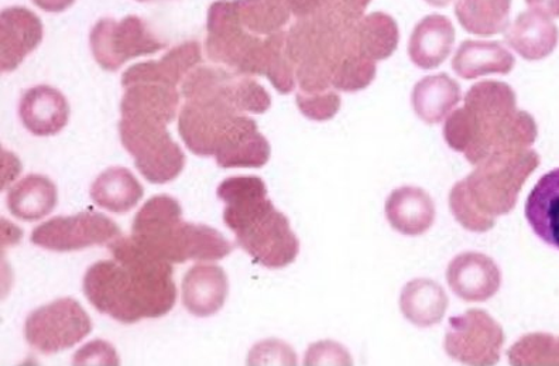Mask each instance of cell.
Segmentation results:
<instances>
[{"mask_svg": "<svg viewBox=\"0 0 559 366\" xmlns=\"http://www.w3.org/2000/svg\"><path fill=\"white\" fill-rule=\"evenodd\" d=\"M239 114L222 98L186 101L178 118V132L192 153L214 156L221 139Z\"/></svg>", "mask_w": 559, "mask_h": 366, "instance_id": "11", "label": "cell"}, {"mask_svg": "<svg viewBox=\"0 0 559 366\" xmlns=\"http://www.w3.org/2000/svg\"><path fill=\"white\" fill-rule=\"evenodd\" d=\"M538 137L536 120L525 113L515 110L506 118L489 137V152L525 151L533 146ZM489 154V156H490ZM488 156V157H489Z\"/></svg>", "mask_w": 559, "mask_h": 366, "instance_id": "33", "label": "cell"}, {"mask_svg": "<svg viewBox=\"0 0 559 366\" xmlns=\"http://www.w3.org/2000/svg\"><path fill=\"white\" fill-rule=\"evenodd\" d=\"M120 237L112 220L100 213H81L56 216L38 225L32 233V243L55 252H74L95 245L110 244Z\"/></svg>", "mask_w": 559, "mask_h": 366, "instance_id": "10", "label": "cell"}, {"mask_svg": "<svg viewBox=\"0 0 559 366\" xmlns=\"http://www.w3.org/2000/svg\"><path fill=\"white\" fill-rule=\"evenodd\" d=\"M464 107L478 123L488 157L490 134L506 118L518 110L514 91L512 86L500 81H481L467 91Z\"/></svg>", "mask_w": 559, "mask_h": 366, "instance_id": "16", "label": "cell"}, {"mask_svg": "<svg viewBox=\"0 0 559 366\" xmlns=\"http://www.w3.org/2000/svg\"><path fill=\"white\" fill-rule=\"evenodd\" d=\"M246 28L257 35H273L290 22L287 0H239Z\"/></svg>", "mask_w": 559, "mask_h": 366, "instance_id": "34", "label": "cell"}, {"mask_svg": "<svg viewBox=\"0 0 559 366\" xmlns=\"http://www.w3.org/2000/svg\"><path fill=\"white\" fill-rule=\"evenodd\" d=\"M356 42L361 51L374 61L389 59L397 50V22L388 13L366 14L355 26Z\"/></svg>", "mask_w": 559, "mask_h": 366, "instance_id": "31", "label": "cell"}, {"mask_svg": "<svg viewBox=\"0 0 559 366\" xmlns=\"http://www.w3.org/2000/svg\"><path fill=\"white\" fill-rule=\"evenodd\" d=\"M372 0H328L326 11L350 23H358Z\"/></svg>", "mask_w": 559, "mask_h": 366, "instance_id": "43", "label": "cell"}, {"mask_svg": "<svg viewBox=\"0 0 559 366\" xmlns=\"http://www.w3.org/2000/svg\"><path fill=\"white\" fill-rule=\"evenodd\" d=\"M447 282L462 300H489L501 286V272L495 260L479 252H465L451 260Z\"/></svg>", "mask_w": 559, "mask_h": 366, "instance_id": "12", "label": "cell"}, {"mask_svg": "<svg viewBox=\"0 0 559 366\" xmlns=\"http://www.w3.org/2000/svg\"><path fill=\"white\" fill-rule=\"evenodd\" d=\"M120 141L134 157V166L147 181L166 185L185 170L186 156L173 141L166 125L122 118Z\"/></svg>", "mask_w": 559, "mask_h": 366, "instance_id": "5", "label": "cell"}, {"mask_svg": "<svg viewBox=\"0 0 559 366\" xmlns=\"http://www.w3.org/2000/svg\"><path fill=\"white\" fill-rule=\"evenodd\" d=\"M539 166V156L533 149L496 152L476 166L465 178L472 200L486 215L509 214L518 204L524 182Z\"/></svg>", "mask_w": 559, "mask_h": 366, "instance_id": "3", "label": "cell"}, {"mask_svg": "<svg viewBox=\"0 0 559 366\" xmlns=\"http://www.w3.org/2000/svg\"><path fill=\"white\" fill-rule=\"evenodd\" d=\"M551 365H559V339L554 340Z\"/></svg>", "mask_w": 559, "mask_h": 366, "instance_id": "47", "label": "cell"}, {"mask_svg": "<svg viewBox=\"0 0 559 366\" xmlns=\"http://www.w3.org/2000/svg\"><path fill=\"white\" fill-rule=\"evenodd\" d=\"M90 43L95 61L106 71H117L124 62L154 55L167 46L138 16H127L120 22L103 19L91 32Z\"/></svg>", "mask_w": 559, "mask_h": 366, "instance_id": "7", "label": "cell"}, {"mask_svg": "<svg viewBox=\"0 0 559 366\" xmlns=\"http://www.w3.org/2000/svg\"><path fill=\"white\" fill-rule=\"evenodd\" d=\"M59 194L55 182L45 176L23 178L8 194V209L22 221H38L55 211Z\"/></svg>", "mask_w": 559, "mask_h": 366, "instance_id": "29", "label": "cell"}, {"mask_svg": "<svg viewBox=\"0 0 559 366\" xmlns=\"http://www.w3.org/2000/svg\"><path fill=\"white\" fill-rule=\"evenodd\" d=\"M504 332L493 317L484 310H467L452 317L445 335V351L452 359L465 365H496L500 361Z\"/></svg>", "mask_w": 559, "mask_h": 366, "instance_id": "8", "label": "cell"}, {"mask_svg": "<svg viewBox=\"0 0 559 366\" xmlns=\"http://www.w3.org/2000/svg\"><path fill=\"white\" fill-rule=\"evenodd\" d=\"M93 331L88 312L74 298H60L33 311L24 326L27 343L46 355L72 349Z\"/></svg>", "mask_w": 559, "mask_h": 366, "instance_id": "6", "label": "cell"}, {"mask_svg": "<svg viewBox=\"0 0 559 366\" xmlns=\"http://www.w3.org/2000/svg\"><path fill=\"white\" fill-rule=\"evenodd\" d=\"M109 249L114 260H99L85 273L91 305L123 324L170 312L177 302L171 263L153 257L132 237L112 240Z\"/></svg>", "mask_w": 559, "mask_h": 366, "instance_id": "1", "label": "cell"}, {"mask_svg": "<svg viewBox=\"0 0 559 366\" xmlns=\"http://www.w3.org/2000/svg\"><path fill=\"white\" fill-rule=\"evenodd\" d=\"M228 293V276L215 264H197L182 279V303L192 316L201 319L216 315Z\"/></svg>", "mask_w": 559, "mask_h": 366, "instance_id": "19", "label": "cell"}, {"mask_svg": "<svg viewBox=\"0 0 559 366\" xmlns=\"http://www.w3.org/2000/svg\"><path fill=\"white\" fill-rule=\"evenodd\" d=\"M554 337L530 334L518 341L509 350V363L512 365H551Z\"/></svg>", "mask_w": 559, "mask_h": 366, "instance_id": "38", "label": "cell"}, {"mask_svg": "<svg viewBox=\"0 0 559 366\" xmlns=\"http://www.w3.org/2000/svg\"><path fill=\"white\" fill-rule=\"evenodd\" d=\"M43 11L51 13H60L69 9L75 0H33Z\"/></svg>", "mask_w": 559, "mask_h": 366, "instance_id": "46", "label": "cell"}, {"mask_svg": "<svg viewBox=\"0 0 559 366\" xmlns=\"http://www.w3.org/2000/svg\"><path fill=\"white\" fill-rule=\"evenodd\" d=\"M139 2H148V0H139Z\"/></svg>", "mask_w": 559, "mask_h": 366, "instance_id": "49", "label": "cell"}, {"mask_svg": "<svg viewBox=\"0 0 559 366\" xmlns=\"http://www.w3.org/2000/svg\"><path fill=\"white\" fill-rule=\"evenodd\" d=\"M218 197L225 202L224 221L238 233L254 216L270 209L266 185L260 177H230L221 182Z\"/></svg>", "mask_w": 559, "mask_h": 366, "instance_id": "18", "label": "cell"}, {"mask_svg": "<svg viewBox=\"0 0 559 366\" xmlns=\"http://www.w3.org/2000/svg\"><path fill=\"white\" fill-rule=\"evenodd\" d=\"M461 86L450 75H430L418 81L412 94L417 117L428 125L442 122L460 104Z\"/></svg>", "mask_w": 559, "mask_h": 366, "instance_id": "27", "label": "cell"}, {"mask_svg": "<svg viewBox=\"0 0 559 366\" xmlns=\"http://www.w3.org/2000/svg\"><path fill=\"white\" fill-rule=\"evenodd\" d=\"M290 11L297 19L314 16L325 8L328 0H287Z\"/></svg>", "mask_w": 559, "mask_h": 366, "instance_id": "44", "label": "cell"}, {"mask_svg": "<svg viewBox=\"0 0 559 366\" xmlns=\"http://www.w3.org/2000/svg\"><path fill=\"white\" fill-rule=\"evenodd\" d=\"M201 62L200 43H182L158 61L140 62L130 67L122 75V85L128 88L134 84H162L177 88Z\"/></svg>", "mask_w": 559, "mask_h": 366, "instance_id": "15", "label": "cell"}, {"mask_svg": "<svg viewBox=\"0 0 559 366\" xmlns=\"http://www.w3.org/2000/svg\"><path fill=\"white\" fill-rule=\"evenodd\" d=\"M530 11L546 14L549 19L559 17V0H525Z\"/></svg>", "mask_w": 559, "mask_h": 366, "instance_id": "45", "label": "cell"}, {"mask_svg": "<svg viewBox=\"0 0 559 366\" xmlns=\"http://www.w3.org/2000/svg\"><path fill=\"white\" fill-rule=\"evenodd\" d=\"M455 37L450 19L430 14L414 27L408 43L409 59L421 70L438 69L450 57Z\"/></svg>", "mask_w": 559, "mask_h": 366, "instance_id": "20", "label": "cell"}, {"mask_svg": "<svg viewBox=\"0 0 559 366\" xmlns=\"http://www.w3.org/2000/svg\"><path fill=\"white\" fill-rule=\"evenodd\" d=\"M134 243L170 263L215 262L233 252V244L214 228L185 223L180 202L156 196L142 206L132 225Z\"/></svg>", "mask_w": 559, "mask_h": 366, "instance_id": "2", "label": "cell"}, {"mask_svg": "<svg viewBox=\"0 0 559 366\" xmlns=\"http://www.w3.org/2000/svg\"><path fill=\"white\" fill-rule=\"evenodd\" d=\"M384 211L392 228L408 237L426 234L436 221L431 196L418 187L394 190L385 201Z\"/></svg>", "mask_w": 559, "mask_h": 366, "instance_id": "21", "label": "cell"}, {"mask_svg": "<svg viewBox=\"0 0 559 366\" xmlns=\"http://www.w3.org/2000/svg\"><path fill=\"white\" fill-rule=\"evenodd\" d=\"M428 4H431L433 8H447L448 4L452 2V0H426Z\"/></svg>", "mask_w": 559, "mask_h": 366, "instance_id": "48", "label": "cell"}, {"mask_svg": "<svg viewBox=\"0 0 559 366\" xmlns=\"http://www.w3.org/2000/svg\"><path fill=\"white\" fill-rule=\"evenodd\" d=\"M450 205L457 223L472 233H488L496 225V219L486 215L472 200L466 180L457 181L452 187Z\"/></svg>", "mask_w": 559, "mask_h": 366, "instance_id": "36", "label": "cell"}, {"mask_svg": "<svg viewBox=\"0 0 559 366\" xmlns=\"http://www.w3.org/2000/svg\"><path fill=\"white\" fill-rule=\"evenodd\" d=\"M180 107V93L177 88L162 84L130 85L120 103L122 118L147 120L167 125L176 119Z\"/></svg>", "mask_w": 559, "mask_h": 366, "instance_id": "22", "label": "cell"}, {"mask_svg": "<svg viewBox=\"0 0 559 366\" xmlns=\"http://www.w3.org/2000/svg\"><path fill=\"white\" fill-rule=\"evenodd\" d=\"M43 40V24L24 8H9L0 14V69L16 70Z\"/></svg>", "mask_w": 559, "mask_h": 366, "instance_id": "14", "label": "cell"}, {"mask_svg": "<svg viewBox=\"0 0 559 366\" xmlns=\"http://www.w3.org/2000/svg\"><path fill=\"white\" fill-rule=\"evenodd\" d=\"M513 0H457V22L467 33L495 36L508 31Z\"/></svg>", "mask_w": 559, "mask_h": 366, "instance_id": "30", "label": "cell"}, {"mask_svg": "<svg viewBox=\"0 0 559 366\" xmlns=\"http://www.w3.org/2000/svg\"><path fill=\"white\" fill-rule=\"evenodd\" d=\"M74 365H119L117 351L105 341H93L81 349L72 359Z\"/></svg>", "mask_w": 559, "mask_h": 366, "instance_id": "41", "label": "cell"}, {"mask_svg": "<svg viewBox=\"0 0 559 366\" xmlns=\"http://www.w3.org/2000/svg\"><path fill=\"white\" fill-rule=\"evenodd\" d=\"M206 28L205 48L211 61L238 75L266 74V38L245 31L239 0L212 4Z\"/></svg>", "mask_w": 559, "mask_h": 366, "instance_id": "4", "label": "cell"}, {"mask_svg": "<svg viewBox=\"0 0 559 366\" xmlns=\"http://www.w3.org/2000/svg\"><path fill=\"white\" fill-rule=\"evenodd\" d=\"M376 61L360 50L356 36L332 74V88L344 93H358L368 88L376 76Z\"/></svg>", "mask_w": 559, "mask_h": 366, "instance_id": "32", "label": "cell"}, {"mask_svg": "<svg viewBox=\"0 0 559 366\" xmlns=\"http://www.w3.org/2000/svg\"><path fill=\"white\" fill-rule=\"evenodd\" d=\"M266 74L270 83L280 94H290L296 88V67L288 56L287 33L277 32L266 37Z\"/></svg>", "mask_w": 559, "mask_h": 366, "instance_id": "35", "label": "cell"}, {"mask_svg": "<svg viewBox=\"0 0 559 366\" xmlns=\"http://www.w3.org/2000/svg\"><path fill=\"white\" fill-rule=\"evenodd\" d=\"M143 196V186L123 167L108 168L91 187V199L95 204L115 214L129 213Z\"/></svg>", "mask_w": 559, "mask_h": 366, "instance_id": "28", "label": "cell"}, {"mask_svg": "<svg viewBox=\"0 0 559 366\" xmlns=\"http://www.w3.org/2000/svg\"><path fill=\"white\" fill-rule=\"evenodd\" d=\"M525 216L539 239L559 249V168L539 178L525 202Z\"/></svg>", "mask_w": 559, "mask_h": 366, "instance_id": "24", "label": "cell"}, {"mask_svg": "<svg viewBox=\"0 0 559 366\" xmlns=\"http://www.w3.org/2000/svg\"><path fill=\"white\" fill-rule=\"evenodd\" d=\"M504 37L508 45L524 60L538 61L547 59L556 50L559 31L546 14L530 11L519 14L506 31Z\"/></svg>", "mask_w": 559, "mask_h": 366, "instance_id": "23", "label": "cell"}, {"mask_svg": "<svg viewBox=\"0 0 559 366\" xmlns=\"http://www.w3.org/2000/svg\"><path fill=\"white\" fill-rule=\"evenodd\" d=\"M222 168H260L270 158V143L252 118L239 114L221 139L215 154Z\"/></svg>", "mask_w": 559, "mask_h": 366, "instance_id": "13", "label": "cell"}, {"mask_svg": "<svg viewBox=\"0 0 559 366\" xmlns=\"http://www.w3.org/2000/svg\"><path fill=\"white\" fill-rule=\"evenodd\" d=\"M296 103L304 117L324 122L340 113L342 101L341 95L334 90L322 91V93L298 91Z\"/></svg>", "mask_w": 559, "mask_h": 366, "instance_id": "39", "label": "cell"}, {"mask_svg": "<svg viewBox=\"0 0 559 366\" xmlns=\"http://www.w3.org/2000/svg\"><path fill=\"white\" fill-rule=\"evenodd\" d=\"M448 305L450 300L445 291L441 284L430 279H416L408 282L400 296V310L412 324L419 329H427L441 322Z\"/></svg>", "mask_w": 559, "mask_h": 366, "instance_id": "26", "label": "cell"}, {"mask_svg": "<svg viewBox=\"0 0 559 366\" xmlns=\"http://www.w3.org/2000/svg\"><path fill=\"white\" fill-rule=\"evenodd\" d=\"M514 64V56L499 42L466 40L457 48L452 60V69L464 80L510 74Z\"/></svg>", "mask_w": 559, "mask_h": 366, "instance_id": "25", "label": "cell"}, {"mask_svg": "<svg viewBox=\"0 0 559 366\" xmlns=\"http://www.w3.org/2000/svg\"><path fill=\"white\" fill-rule=\"evenodd\" d=\"M294 351L282 341L270 340L254 346L249 356V365H296Z\"/></svg>", "mask_w": 559, "mask_h": 366, "instance_id": "40", "label": "cell"}, {"mask_svg": "<svg viewBox=\"0 0 559 366\" xmlns=\"http://www.w3.org/2000/svg\"><path fill=\"white\" fill-rule=\"evenodd\" d=\"M226 99L240 114H264L272 105V96L258 81L238 74L230 81Z\"/></svg>", "mask_w": 559, "mask_h": 366, "instance_id": "37", "label": "cell"}, {"mask_svg": "<svg viewBox=\"0 0 559 366\" xmlns=\"http://www.w3.org/2000/svg\"><path fill=\"white\" fill-rule=\"evenodd\" d=\"M306 365H352V359L341 345L326 341L308 350Z\"/></svg>", "mask_w": 559, "mask_h": 366, "instance_id": "42", "label": "cell"}, {"mask_svg": "<svg viewBox=\"0 0 559 366\" xmlns=\"http://www.w3.org/2000/svg\"><path fill=\"white\" fill-rule=\"evenodd\" d=\"M235 235L239 247L264 268H286L300 252V243L293 233L290 221L274 205L254 216Z\"/></svg>", "mask_w": 559, "mask_h": 366, "instance_id": "9", "label": "cell"}, {"mask_svg": "<svg viewBox=\"0 0 559 366\" xmlns=\"http://www.w3.org/2000/svg\"><path fill=\"white\" fill-rule=\"evenodd\" d=\"M19 115L28 132L35 137L47 138L66 128L70 118V105L59 90L40 85L23 94Z\"/></svg>", "mask_w": 559, "mask_h": 366, "instance_id": "17", "label": "cell"}]
</instances>
